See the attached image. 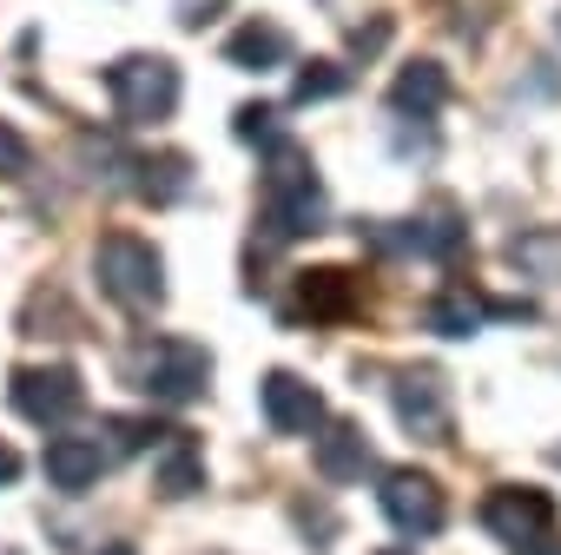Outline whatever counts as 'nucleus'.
I'll use <instances>...</instances> for the list:
<instances>
[{
  "label": "nucleus",
  "mask_w": 561,
  "mask_h": 555,
  "mask_svg": "<svg viewBox=\"0 0 561 555\" xmlns=\"http://www.w3.org/2000/svg\"><path fill=\"white\" fill-rule=\"evenodd\" d=\"M47 483L67 489V496H87L100 476H106V450L93 437H47V456H41Z\"/></svg>",
  "instance_id": "obj_11"
},
{
  "label": "nucleus",
  "mask_w": 561,
  "mask_h": 555,
  "mask_svg": "<svg viewBox=\"0 0 561 555\" xmlns=\"http://www.w3.org/2000/svg\"><path fill=\"white\" fill-rule=\"evenodd\" d=\"M377 555H410V548H377Z\"/></svg>",
  "instance_id": "obj_25"
},
{
  "label": "nucleus",
  "mask_w": 561,
  "mask_h": 555,
  "mask_svg": "<svg viewBox=\"0 0 561 555\" xmlns=\"http://www.w3.org/2000/svg\"><path fill=\"white\" fill-rule=\"evenodd\" d=\"M370 463H377V456H370V437H364L357 423H331V430L318 437V476H324V483H364Z\"/></svg>",
  "instance_id": "obj_14"
},
{
  "label": "nucleus",
  "mask_w": 561,
  "mask_h": 555,
  "mask_svg": "<svg viewBox=\"0 0 561 555\" xmlns=\"http://www.w3.org/2000/svg\"><path fill=\"white\" fill-rule=\"evenodd\" d=\"M364 305V285H357V271H337V264H318V271H298V312L305 318H351Z\"/></svg>",
  "instance_id": "obj_10"
},
{
  "label": "nucleus",
  "mask_w": 561,
  "mask_h": 555,
  "mask_svg": "<svg viewBox=\"0 0 561 555\" xmlns=\"http://www.w3.org/2000/svg\"><path fill=\"white\" fill-rule=\"evenodd\" d=\"M152 489L172 496V502L205 489V450H198L185 430H165V443H159V456H152Z\"/></svg>",
  "instance_id": "obj_12"
},
{
  "label": "nucleus",
  "mask_w": 561,
  "mask_h": 555,
  "mask_svg": "<svg viewBox=\"0 0 561 555\" xmlns=\"http://www.w3.org/2000/svg\"><path fill=\"white\" fill-rule=\"evenodd\" d=\"M14 410L27 423H41V430H60V423H73L87 410V384L67 364H21L14 371Z\"/></svg>",
  "instance_id": "obj_6"
},
{
  "label": "nucleus",
  "mask_w": 561,
  "mask_h": 555,
  "mask_svg": "<svg viewBox=\"0 0 561 555\" xmlns=\"http://www.w3.org/2000/svg\"><path fill=\"white\" fill-rule=\"evenodd\" d=\"M443 100H449V73H443L436 60H410V67L390 80V106H397V113L430 120V113H443Z\"/></svg>",
  "instance_id": "obj_15"
},
{
  "label": "nucleus",
  "mask_w": 561,
  "mask_h": 555,
  "mask_svg": "<svg viewBox=\"0 0 561 555\" xmlns=\"http://www.w3.org/2000/svg\"><path fill=\"white\" fill-rule=\"evenodd\" d=\"M238 139H251V146H257V139H264V146L285 139V133H277V106H238Z\"/></svg>",
  "instance_id": "obj_20"
},
{
  "label": "nucleus",
  "mask_w": 561,
  "mask_h": 555,
  "mask_svg": "<svg viewBox=\"0 0 561 555\" xmlns=\"http://www.w3.org/2000/svg\"><path fill=\"white\" fill-rule=\"evenodd\" d=\"M351 87V73L337 67V60H311V67H298V87H291V100L298 106H311V100H337Z\"/></svg>",
  "instance_id": "obj_18"
},
{
  "label": "nucleus",
  "mask_w": 561,
  "mask_h": 555,
  "mask_svg": "<svg viewBox=\"0 0 561 555\" xmlns=\"http://www.w3.org/2000/svg\"><path fill=\"white\" fill-rule=\"evenodd\" d=\"M93 278H100V292L113 305H126V312H159L165 305V258L139 231H106L93 245Z\"/></svg>",
  "instance_id": "obj_2"
},
{
  "label": "nucleus",
  "mask_w": 561,
  "mask_h": 555,
  "mask_svg": "<svg viewBox=\"0 0 561 555\" xmlns=\"http://www.w3.org/2000/svg\"><path fill=\"white\" fill-rule=\"evenodd\" d=\"M257 410H264V423H271L277 437H311V430L324 423L318 384H305V377H291V371H271V377L257 384Z\"/></svg>",
  "instance_id": "obj_8"
},
{
  "label": "nucleus",
  "mask_w": 561,
  "mask_h": 555,
  "mask_svg": "<svg viewBox=\"0 0 561 555\" xmlns=\"http://www.w3.org/2000/svg\"><path fill=\"white\" fill-rule=\"evenodd\" d=\"M21 476V450L14 443H0V483H14Z\"/></svg>",
  "instance_id": "obj_22"
},
{
  "label": "nucleus",
  "mask_w": 561,
  "mask_h": 555,
  "mask_svg": "<svg viewBox=\"0 0 561 555\" xmlns=\"http://www.w3.org/2000/svg\"><path fill=\"white\" fill-rule=\"evenodd\" d=\"M100 555H139V548H133V542H106Z\"/></svg>",
  "instance_id": "obj_23"
},
{
  "label": "nucleus",
  "mask_w": 561,
  "mask_h": 555,
  "mask_svg": "<svg viewBox=\"0 0 561 555\" xmlns=\"http://www.w3.org/2000/svg\"><path fill=\"white\" fill-rule=\"evenodd\" d=\"M34 166V146L21 139V126L14 120H0V179H21Z\"/></svg>",
  "instance_id": "obj_19"
},
{
  "label": "nucleus",
  "mask_w": 561,
  "mask_h": 555,
  "mask_svg": "<svg viewBox=\"0 0 561 555\" xmlns=\"http://www.w3.org/2000/svg\"><path fill=\"white\" fill-rule=\"evenodd\" d=\"M225 60H231L238 73H271V67L291 60V34L277 27V21H244V27L225 41Z\"/></svg>",
  "instance_id": "obj_13"
},
{
  "label": "nucleus",
  "mask_w": 561,
  "mask_h": 555,
  "mask_svg": "<svg viewBox=\"0 0 561 555\" xmlns=\"http://www.w3.org/2000/svg\"><path fill=\"white\" fill-rule=\"evenodd\" d=\"M508 264H522V271H535V278H561V231L541 225V231L508 238Z\"/></svg>",
  "instance_id": "obj_17"
},
{
  "label": "nucleus",
  "mask_w": 561,
  "mask_h": 555,
  "mask_svg": "<svg viewBox=\"0 0 561 555\" xmlns=\"http://www.w3.org/2000/svg\"><path fill=\"white\" fill-rule=\"evenodd\" d=\"M554 463H561V443H554Z\"/></svg>",
  "instance_id": "obj_26"
},
{
  "label": "nucleus",
  "mask_w": 561,
  "mask_h": 555,
  "mask_svg": "<svg viewBox=\"0 0 561 555\" xmlns=\"http://www.w3.org/2000/svg\"><path fill=\"white\" fill-rule=\"evenodd\" d=\"M482 529L502 542V548H528L541 555L548 529H554V496L535 489V483H495L482 496Z\"/></svg>",
  "instance_id": "obj_5"
},
{
  "label": "nucleus",
  "mask_w": 561,
  "mask_h": 555,
  "mask_svg": "<svg viewBox=\"0 0 561 555\" xmlns=\"http://www.w3.org/2000/svg\"><path fill=\"white\" fill-rule=\"evenodd\" d=\"M377 502H383V516H390V529L397 535H436L443 522H449V502H443V483L436 476H423V469H390L383 476V489H377Z\"/></svg>",
  "instance_id": "obj_7"
},
{
  "label": "nucleus",
  "mask_w": 561,
  "mask_h": 555,
  "mask_svg": "<svg viewBox=\"0 0 561 555\" xmlns=\"http://www.w3.org/2000/svg\"><path fill=\"white\" fill-rule=\"evenodd\" d=\"M541 555H561V548H554V542H541Z\"/></svg>",
  "instance_id": "obj_24"
},
{
  "label": "nucleus",
  "mask_w": 561,
  "mask_h": 555,
  "mask_svg": "<svg viewBox=\"0 0 561 555\" xmlns=\"http://www.w3.org/2000/svg\"><path fill=\"white\" fill-rule=\"evenodd\" d=\"M126 377H133V390H146L152 404H192V397H205V384H211V351L192 344V338H146V344L126 358Z\"/></svg>",
  "instance_id": "obj_3"
},
{
  "label": "nucleus",
  "mask_w": 561,
  "mask_h": 555,
  "mask_svg": "<svg viewBox=\"0 0 561 555\" xmlns=\"http://www.w3.org/2000/svg\"><path fill=\"white\" fill-rule=\"evenodd\" d=\"M257 218L271 238H305L324 231V179L298 139H271L264 185H257Z\"/></svg>",
  "instance_id": "obj_1"
},
{
  "label": "nucleus",
  "mask_w": 561,
  "mask_h": 555,
  "mask_svg": "<svg viewBox=\"0 0 561 555\" xmlns=\"http://www.w3.org/2000/svg\"><path fill=\"white\" fill-rule=\"evenodd\" d=\"M482 318H495L489 312V298H476V292H443V298H430V312H423V325L430 331H443V338H469V331H482Z\"/></svg>",
  "instance_id": "obj_16"
},
{
  "label": "nucleus",
  "mask_w": 561,
  "mask_h": 555,
  "mask_svg": "<svg viewBox=\"0 0 561 555\" xmlns=\"http://www.w3.org/2000/svg\"><path fill=\"white\" fill-rule=\"evenodd\" d=\"M397 423L410 430V437H449V390H443V377L436 371H403L397 377Z\"/></svg>",
  "instance_id": "obj_9"
},
{
  "label": "nucleus",
  "mask_w": 561,
  "mask_h": 555,
  "mask_svg": "<svg viewBox=\"0 0 561 555\" xmlns=\"http://www.w3.org/2000/svg\"><path fill=\"white\" fill-rule=\"evenodd\" d=\"M106 430H113V437H119V450H146V443H152V437H165V430H159V423H139V417H113V423H106Z\"/></svg>",
  "instance_id": "obj_21"
},
{
  "label": "nucleus",
  "mask_w": 561,
  "mask_h": 555,
  "mask_svg": "<svg viewBox=\"0 0 561 555\" xmlns=\"http://www.w3.org/2000/svg\"><path fill=\"white\" fill-rule=\"evenodd\" d=\"M106 93L126 126H159L179 113V67L165 54H126L106 67Z\"/></svg>",
  "instance_id": "obj_4"
}]
</instances>
